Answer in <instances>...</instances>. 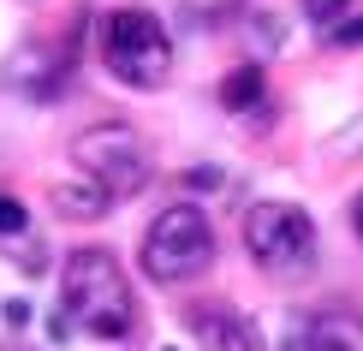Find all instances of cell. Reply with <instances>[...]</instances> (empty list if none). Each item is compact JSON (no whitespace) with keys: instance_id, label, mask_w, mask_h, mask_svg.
Returning a JSON list of instances; mask_svg holds the SVG:
<instances>
[{"instance_id":"obj_16","label":"cell","mask_w":363,"mask_h":351,"mask_svg":"<svg viewBox=\"0 0 363 351\" xmlns=\"http://www.w3.org/2000/svg\"><path fill=\"white\" fill-rule=\"evenodd\" d=\"M167 351H179V345H167Z\"/></svg>"},{"instance_id":"obj_1","label":"cell","mask_w":363,"mask_h":351,"mask_svg":"<svg viewBox=\"0 0 363 351\" xmlns=\"http://www.w3.org/2000/svg\"><path fill=\"white\" fill-rule=\"evenodd\" d=\"M60 303H66V328H84L96 340H125L131 322H138L131 280L96 244H84V250L66 256V268H60Z\"/></svg>"},{"instance_id":"obj_9","label":"cell","mask_w":363,"mask_h":351,"mask_svg":"<svg viewBox=\"0 0 363 351\" xmlns=\"http://www.w3.org/2000/svg\"><path fill=\"white\" fill-rule=\"evenodd\" d=\"M220 101H226L233 113L256 108V101H262V72H256V66H238V72H226V84H220Z\"/></svg>"},{"instance_id":"obj_8","label":"cell","mask_w":363,"mask_h":351,"mask_svg":"<svg viewBox=\"0 0 363 351\" xmlns=\"http://www.w3.org/2000/svg\"><path fill=\"white\" fill-rule=\"evenodd\" d=\"M54 208H60V215L89 221V215H101V208H108V196H101V191L78 173V179H66V185H54Z\"/></svg>"},{"instance_id":"obj_6","label":"cell","mask_w":363,"mask_h":351,"mask_svg":"<svg viewBox=\"0 0 363 351\" xmlns=\"http://www.w3.org/2000/svg\"><path fill=\"white\" fill-rule=\"evenodd\" d=\"M286 351H363V316H304L292 333H286Z\"/></svg>"},{"instance_id":"obj_7","label":"cell","mask_w":363,"mask_h":351,"mask_svg":"<svg viewBox=\"0 0 363 351\" xmlns=\"http://www.w3.org/2000/svg\"><path fill=\"white\" fill-rule=\"evenodd\" d=\"M191 333L203 351H256V328L245 316H233L226 303H208V310H191Z\"/></svg>"},{"instance_id":"obj_4","label":"cell","mask_w":363,"mask_h":351,"mask_svg":"<svg viewBox=\"0 0 363 351\" xmlns=\"http://www.w3.org/2000/svg\"><path fill=\"white\" fill-rule=\"evenodd\" d=\"M72 161H78V173L96 185L108 203H119V196H138L149 185V155H143V137L131 126H119V119H108V126H89L78 143H72Z\"/></svg>"},{"instance_id":"obj_13","label":"cell","mask_w":363,"mask_h":351,"mask_svg":"<svg viewBox=\"0 0 363 351\" xmlns=\"http://www.w3.org/2000/svg\"><path fill=\"white\" fill-rule=\"evenodd\" d=\"M185 185H191V191H220V173H215V167H191Z\"/></svg>"},{"instance_id":"obj_11","label":"cell","mask_w":363,"mask_h":351,"mask_svg":"<svg viewBox=\"0 0 363 351\" xmlns=\"http://www.w3.org/2000/svg\"><path fill=\"white\" fill-rule=\"evenodd\" d=\"M357 0H304V18L310 24H322V30H334V24H345V12H352Z\"/></svg>"},{"instance_id":"obj_3","label":"cell","mask_w":363,"mask_h":351,"mask_svg":"<svg viewBox=\"0 0 363 351\" xmlns=\"http://www.w3.org/2000/svg\"><path fill=\"white\" fill-rule=\"evenodd\" d=\"M208 262H215V226H208V215L191 208V203L161 208L155 226L143 233V268H149V280L179 286V280H191V274H203Z\"/></svg>"},{"instance_id":"obj_12","label":"cell","mask_w":363,"mask_h":351,"mask_svg":"<svg viewBox=\"0 0 363 351\" xmlns=\"http://www.w3.org/2000/svg\"><path fill=\"white\" fill-rule=\"evenodd\" d=\"M328 42H334V48H363V12H357V18H345V24H334V30H328Z\"/></svg>"},{"instance_id":"obj_14","label":"cell","mask_w":363,"mask_h":351,"mask_svg":"<svg viewBox=\"0 0 363 351\" xmlns=\"http://www.w3.org/2000/svg\"><path fill=\"white\" fill-rule=\"evenodd\" d=\"M6 322H12V328H24V322H30V303L12 298V303H6Z\"/></svg>"},{"instance_id":"obj_15","label":"cell","mask_w":363,"mask_h":351,"mask_svg":"<svg viewBox=\"0 0 363 351\" xmlns=\"http://www.w3.org/2000/svg\"><path fill=\"white\" fill-rule=\"evenodd\" d=\"M352 226H357V238H363V191H357V203H352Z\"/></svg>"},{"instance_id":"obj_2","label":"cell","mask_w":363,"mask_h":351,"mask_svg":"<svg viewBox=\"0 0 363 351\" xmlns=\"http://www.w3.org/2000/svg\"><path fill=\"white\" fill-rule=\"evenodd\" d=\"M101 60L119 84L131 89H161L173 72V36L155 12H138V6H119L108 12L101 24Z\"/></svg>"},{"instance_id":"obj_10","label":"cell","mask_w":363,"mask_h":351,"mask_svg":"<svg viewBox=\"0 0 363 351\" xmlns=\"http://www.w3.org/2000/svg\"><path fill=\"white\" fill-rule=\"evenodd\" d=\"M24 233H30L24 203H18V196H0V244H18Z\"/></svg>"},{"instance_id":"obj_5","label":"cell","mask_w":363,"mask_h":351,"mask_svg":"<svg viewBox=\"0 0 363 351\" xmlns=\"http://www.w3.org/2000/svg\"><path fill=\"white\" fill-rule=\"evenodd\" d=\"M245 244L268 274H310L315 268V221L298 203H250Z\"/></svg>"}]
</instances>
